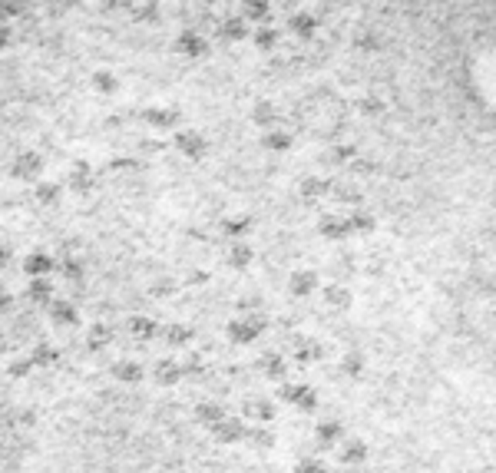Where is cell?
I'll return each mask as SVG.
<instances>
[{"label": "cell", "mask_w": 496, "mask_h": 473, "mask_svg": "<svg viewBox=\"0 0 496 473\" xmlns=\"http://www.w3.org/2000/svg\"><path fill=\"white\" fill-rule=\"evenodd\" d=\"M93 83L103 90V93H113L116 90V76L113 73H106V70H99V73H93Z\"/></svg>", "instance_id": "3"}, {"label": "cell", "mask_w": 496, "mask_h": 473, "mask_svg": "<svg viewBox=\"0 0 496 473\" xmlns=\"http://www.w3.org/2000/svg\"><path fill=\"white\" fill-rule=\"evenodd\" d=\"M14 172H20V175H37L40 172V156L37 152H23L17 162H14Z\"/></svg>", "instance_id": "1"}, {"label": "cell", "mask_w": 496, "mask_h": 473, "mask_svg": "<svg viewBox=\"0 0 496 473\" xmlns=\"http://www.w3.org/2000/svg\"><path fill=\"white\" fill-rule=\"evenodd\" d=\"M7 450H10V424H7V411L0 404V463L7 460Z\"/></svg>", "instance_id": "2"}]
</instances>
